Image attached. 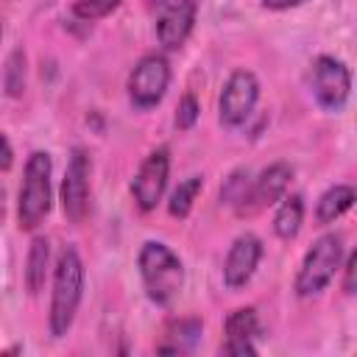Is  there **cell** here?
<instances>
[{
	"instance_id": "5b68a950",
	"label": "cell",
	"mask_w": 357,
	"mask_h": 357,
	"mask_svg": "<svg viewBox=\"0 0 357 357\" xmlns=\"http://www.w3.org/2000/svg\"><path fill=\"white\" fill-rule=\"evenodd\" d=\"M310 92L326 112H340L351 92V73L335 56H318L310 64Z\"/></svg>"
},
{
	"instance_id": "cb8c5ba5",
	"label": "cell",
	"mask_w": 357,
	"mask_h": 357,
	"mask_svg": "<svg viewBox=\"0 0 357 357\" xmlns=\"http://www.w3.org/2000/svg\"><path fill=\"white\" fill-rule=\"evenodd\" d=\"M354 268H357V254H349V259H346V265H343V271H346V276H343V290H346V296L354 293Z\"/></svg>"
},
{
	"instance_id": "5bb4252c",
	"label": "cell",
	"mask_w": 357,
	"mask_h": 357,
	"mask_svg": "<svg viewBox=\"0 0 357 357\" xmlns=\"http://www.w3.org/2000/svg\"><path fill=\"white\" fill-rule=\"evenodd\" d=\"M301 223H304V198L293 192V195L282 198V204L273 215V231L282 240H293L301 231Z\"/></svg>"
},
{
	"instance_id": "9c48e42d",
	"label": "cell",
	"mask_w": 357,
	"mask_h": 357,
	"mask_svg": "<svg viewBox=\"0 0 357 357\" xmlns=\"http://www.w3.org/2000/svg\"><path fill=\"white\" fill-rule=\"evenodd\" d=\"M167 173H170V153L167 148H156L145 156V162L139 165L134 181H131V195L137 201V206L142 212H151L167 187Z\"/></svg>"
},
{
	"instance_id": "52a82bcc",
	"label": "cell",
	"mask_w": 357,
	"mask_h": 357,
	"mask_svg": "<svg viewBox=\"0 0 357 357\" xmlns=\"http://www.w3.org/2000/svg\"><path fill=\"white\" fill-rule=\"evenodd\" d=\"M89 153L84 148H73L61 181V212L70 223H81L89 212Z\"/></svg>"
},
{
	"instance_id": "4316f807",
	"label": "cell",
	"mask_w": 357,
	"mask_h": 357,
	"mask_svg": "<svg viewBox=\"0 0 357 357\" xmlns=\"http://www.w3.org/2000/svg\"><path fill=\"white\" fill-rule=\"evenodd\" d=\"M0 36H3V28H0Z\"/></svg>"
},
{
	"instance_id": "3957f363",
	"label": "cell",
	"mask_w": 357,
	"mask_h": 357,
	"mask_svg": "<svg viewBox=\"0 0 357 357\" xmlns=\"http://www.w3.org/2000/svg\"><path fill=\"white\" fill-rule=\"evenodd\" d=\"M50 170H53V162L45 151H33L25 162V178H22L20 204H17L20 229L25 231L36 229L50 209Z\"/></svg>"
},
{
	"instance_id": "ffe728a7",
	"label": "cell",
	"mask_w": 357,
	"mask_h": 357,
	"mask_svg": "<svg viewBox=\"0 0 357 357\" xmlns=\"http://www.w3.org/2000/svg\"><path fill=\"white\" fill-rule=\"evenodd\" d=\"M173 335H176V343L167 346L165 351H184V349H190V346L198 340V335H201V321H178V324L173 326Z\"/></svg>"
},
{
	"instance_id": "7c38bea8",
	"label": "cell",
	"mask_w": 357,
	"mask_h": 357,
	"mask_svg": "<svg viewBox=\"0 0 357 357\" xmlns=\"http://www.w3.org/2000/svg\"><path fill=\"white\" fill-rule=\"evenodd\" d=\"M195 14H198V3L195 0H176L173 6H167V11L159 17L156 22V36L167 50H176L184 45V39L190 36L192 25H195Z\"/></svg>"
},
{
	"instance_id": "8fae6325",
	"label": "cell",
	"mask_w": 357,
	"mask_h": 357,
	"mask_svg": "<svg viewBox=\"0 0 357 357\" xmlns=\"http://www.w3.org/2000/svg\"><path fill=\"white\" fill-rule=\"evenodd\" d=\"M259 257H262L259 237L257 234H240L231 243V248L223 259V282L229 287H243L254 276V271L259 265Z\"/></svg>"
},
{
	"instance_id": "8992f818",
	"label": "cell",
	"mask_w": 357,
	"mask_h": 357,
	"mask_svg": "<svg viewBox=\"0 0 357 357\" xmlns=\"http://www.w3.org/2000/svg\"><path fill=\"white\" fill-rule=\"evenodd\" d=\"M167 84H170V64L165 56L159 53H151V56H142L131 75H128V98L137 109H151L156 106L165 92H167Z\"/></svg>"
},
{
	"instance_id": "30bf717a",
	"label": "cell",
	"mask_w": 357,
	"mask_h": 357,
	"mask_svg": "<svg viewBox=\"0 0 357 357\" xmlns=\"http://www.w3.org/2000/svg\"><path fill=\"white\" fill-rule=\"evenodd\" d=\"M290 178H293V167H290L287 162H273V165H268V167L248 184L243 201H240L234 209H237L240 215H254V212H259V209L276 204V201L287 192Z\"/></svg>"
},
{
	"instance_id": "6da1fadb",
	"label": "cell",
	"mask_w": 357,
	"mask_h": 357,
	"mask_svg": "<svg viewBox=\"0 0 357 357\" xmlns=\"http://www.w3.org/2000/svg\"><path fill=\"white\" fill-rule=\"evenodd\" d=\"M81 296H84V262L75 248H64L53 271V293H50V315H47V326L53 337H64L70 332Z\"/></svg>"
},
{
	"instance_id": "2e32d148",
	"label": "cell",
	"mask_w": 357,
	"mask_h": 357,
	"mask_svg": "<svg viewBox=\"0 0 357 357\" xmlns=\"http://www.w3.org/2000/svg\"><path fill=\"white\" fill-rule=\"evenodd\" d=\"M259 335V318L254 307H240L226 318V340H254Z\"/></svg>"
},
{
	"instance_id": "484cf974",
	"label": "cell",
	"mask_w": 357,
	"mask_h": 357,
	"mask_svg": "<svg viewBox=\"0 0 357 357\" xmlns=\"http://www.w3.org/2000/svg\"><path fill=\"white\" fill-rule=\"evenodd\" d=\"M304 0H262L265 8H273V11H284V8H293V6H301Z\"/></svg>"
},
{
	"instance_id": "9a60e30c",
	"label": "cell",
	"mask_w": 357,
	"mask_h": 357,
	"mask_svg": "<svg viewBox=\"0 0 357 357\" xmlns=\"http://www.w3.org/2000/svg\"><path fill=\"white\" fill-rule=\"evenodd\" d=\"M47 259H50V245L45 237H33L31 248H28V259H25V287L28 293H39L45 287V276H47Z\"/></svg>"
},
{
	"instance_id": "ac0fdd59",
	"label": "cell",
	"mask_w": 357,
	"mask_h": 357,
	"mask_svg": "<svg viewBox=\"0 0 357 357\" xmlns=\"http://www.w3.org/2000/svg\"><path fill=\"white\" fill-rule=\"evenodd\" d=\"M6 89L14 98L22 95V89H25V56H22V50H14L6 61Z\"/></svg>"
},
{
	"instance_id": "e0dca14e",
	"label": "cell",
	"mask_w": 357,
	"mask_h": 357,
	"mask_svg": "<svg viewBox=\"0 0 357 357\" xmlns=\"http://www.w3.org/2000/svg\"><path fill=\"white\" fill-rule=\"evenodd\" d=\"M201 187H204V178H201V176H190V178H184V181L173 190V195H170V201H167L170 215L178 218V220L187 218L190 209H192V204H195V195L201 192Z\"/></svg>"
},
{
	"instance_id": "7402d4cb",
	"label": "cell",
	"mask_w": 357,
	"mask_h": 357,
	"mask_svg": "<svg viewBox=\"0 0 357 357\" xmlns=\"http://www.w3.org/2000/svg\"><path fill=\"white\" fill-rule=\"evenodd\" d=\"M198 114H201V106H198L195 95H190V92H187V95H181L178 109H176V126H178L181 131H187V128H192V126H195Z\"/></svg>"
},
{
	"instance_id": "4fadbf2b",
	"label": "cell",
	"mask_w": 357,
	"mask_h": 357,
	"mask_svg": "<svg viewBox=\"0 0 357 357\" xmlns=\"http://www.w3.org/2000/svg\"><path fill=\"white\" fill-rule=\"evenodd\" d=\"M351 204H354V187L351 184H335L318 198L315 218H318V223H335L340 215H346L351 209Z\"/></svg>"
},
{
	"instance_id": "603a6c76",
	"label": "cell",
	"mask_w": 357,
	"mask_h": 357,
	"mask_svg": "<svg viewBox=\"0 0 357 357\" xmlns=\"http://www.w3.org/2000/svg\"><path fill=\"white\" fill-rule=\"evenodd\" d=\"M223 354H257V346L254 340H226L220 346Z\"/></svg>"
},
{
	"instance_id": "d4e9b609",
	"label": "cell",
	"mask_w": 357,
	"mask_h": 357,
	"mask_svg": "<svg viewBox=\"0 0 357 357\" xmlns=\"http://www.w3.org/2000/svg\"><path fill=\"white\" fill-rule=\"evenodd\" d=\"M14 165V148L6 134H0V170H8Z\"/></svg>"
},
{
	"instance_id": "d6986e66",
	"label": "cell",
	"mask_w": 357,
	"mask_h": 357,
	"mask_svg": "<svg viewBox=\"0 0 357 357\" xmlns=\"http://www.w3.org/2000/svg\"><path fill=\"white\" fill-rule=\"evenodd\" d=\"M120 3L123 0H75L73 14L81 17V20H86V22H92V20H100V17L112 14Z\"/></svg>"
},
{
	"instance_id": "7a4b0ae2",
	"label": "cell",
	"mask_w": 357,
	"mask_h": 357,
	"mask_svg": "<svg viewBox=\"0 0 357 357\" xmlns=\"http://www.w3.org/2000/svg\"><path fill=\"white\" fill-rule=\"evenodd\" d=\"M137 265H139V276H142V284H145V293L153 304H162L167 307L178 293H181V284H184V265L178 259V254L159 243V240H148L142 248H139V257H137Z\"/></svg>"
},
{
	"instance_id": "ba28073f",
	"label": "cell",
	"mask_w": 357,
	"mask_h": 357,
	"mask_svg": "<svg viewBox=\"0 0 357 357\" xmlns=\"http://www.w3.org/2000/svg\"><path fill=\"white\" fill-rule=\"evenodd\" d=\"M259 98V81L254 73L248 70H234L223 89H220V100H218V112H220V123L223 126H240L248 120V114L254 112Z\"/></svg>"
},
{
	"instance_id": "44dd1931",
	"label": "cell",
	"mask_w": 357,
	"mask_h": 357,
	"mask_svg": "<svg viewBox=\"0 0 357 357\" xmlns=\"http://www.w3.org/2000/svg\"><path fill=\"white\" fill-rule=\"evenodd\" d=\"M248 170H234L231 176H229V181H226V187L220 190V195H223V201L226 204H231V206H237L240 201H243V195H245V190H248Z\"/></svg>"
},
{
	"instance_id": "277c9868",
	"label": "cell",
	"mask_w": 357,
	"mask_h": 357,
	"mask_svg": "<svg viewBox=\"0 0 357 357\" xmlns=\"http://www.w3.org/2000/svg\"><path fill=\"white\" fill-rule=\"evenodd\" d=\"M340 262H343V237L335 231L318 237L310 245V251L304 254V262H301L298 276H296V293L301 298L318 296L335 279Z\"/></svg>"
}]
</instances>
